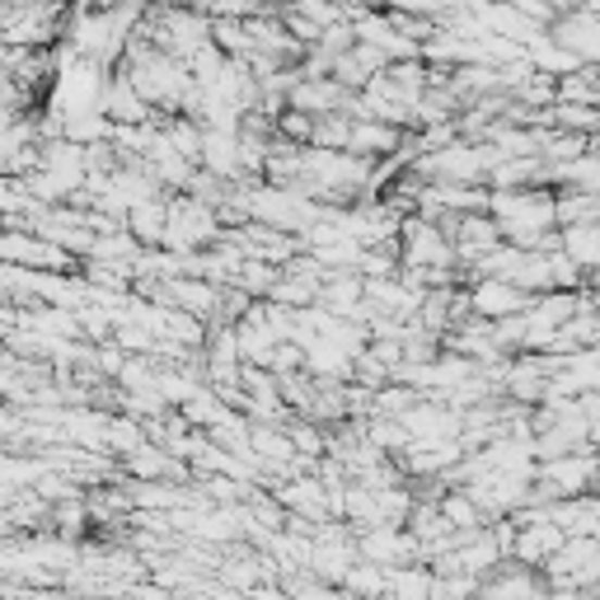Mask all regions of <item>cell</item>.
<instances>
[{"mask_svg":"<svg viewBox=\"0 0 600 600\" xmlns=\"http://www.w3.org/2000/svg\"><path fill=\"white\" fill-rule=\"evenodd\" d=\"M559 253L577 267V273H587V267H600V225H596V221H587V225H563Z\"/></svg>","mask_w":600,"mask_h":600,"instance_id":"obj_1","label":"cell"},{"mask_svg":"<svg viewBox=\"0 0 600 600\" xmlns=\"http://www.w3.org/2000/svg\"><path fill=\"white\" fill-rule=\"evenodd\" d=\"M389 587H395V600H432V577L427 573H395Z\"/></svg>","mask_w":600,"mask_h":600,"instance_id":"obj_2","label":"cell"}]
</instances>
